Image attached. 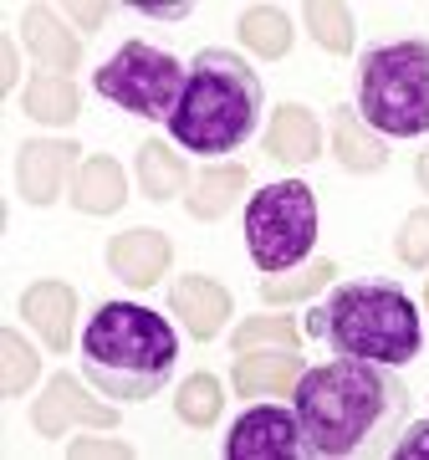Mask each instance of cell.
Here are the masks:
<instances>
[{
	"label": "cell",
	"mask_w": 429,
	"mask_h": 460,
	"mask_svg": "<svg viewBox=\"0 0 429 460\" xmlns=\"http://www.w3.org/2000/svg\"><path fill=\"white\" fill-rule=\"evenodd\" d=\"M184 83H189V66L174 51L149 47V41H123L92 72V87L113 108H123L133 118H149V123H169L174 118V108L184 98Z\"/></svg>",
	"instance_id": "52a82bcc"
},
{
	"label": "cell",
	"mask_w": 429,
	"mask_h": 460,
	"mask_svg": "<svg viewBox=\"0 0 429 460\" xmlns=\"http://www.w3.org/2000/svg\"><path fill=\"white\" fill-rule=\"evenodd\" d=\"M169 256H174L169 251V235L164 230H149V226L123 230V235L108 241V271L123 277L128 287H153L169 271Z\"/></svg>",
	"instance_id": "30bf717a"
},
{
	"label": "cell",
	"mask_w": 429,
	"mask_h": 460,
	"mask_svg": "<svg viewBox=\"0 0 429 460\" xmlns=\"http://www.w3.org/2000/svg\"><path fill=\"white\" fill-rule=\"evenodd\" d=\"M26 113H31L36 123H72V118H77V87H72V77L41 72V77L26 87Z\"/></svg>",
	"instance_id": "603a6c76"
},
{
	"label": "cell",
	"mask_w": 429,
	"mask_h": 460,
	"mask_svg": "<svg viewBox=\"0 0 429 460\" xmlns=\"http://www.w3.org/2000/svg\"><path fill=\"white\" fill-rule=\"evenodd\" d=\"M21 36H26L31 57L47 66L51 77H72V66L83 62V41L66 31L62 21L51 16V11H41V5H31V11H26V21H21Z\"/></svg>",
	"instance_id": "e0dca14e"
},
{
	"label": "cell",
	"mask_w": 429,
	"mask_h": 460,
	"mask_svg": "<svg viewBox=\"0 0 429 460\" xmlns=\"http://www.w3.org/2000/svg\"><path fill=\"white\" fill-rule=\"evenodd\" d=\"M307 31H312V41H322L328 51H353V11L347 5H332V0H312L307 5Z\"/></svg>",
	"instance_id": "d4e9b609"
},
{
	"label": "cell",
	"mask_w": 429,
	"mask_h": 460,
	"mask_svg": "<svg viewBox=\"0 0 429 460\" xmlns=\"http://www.w3.org/2000/svg\"><path fill=\"white\" fill-rule=\"evenodd\" d=\"M169 313H179V323L189 328V338H214V332L225 328V317L235 313L231 307V292L210 277H184L174 281V292H169Z\"/></svg>",
	"instance_id": "7c38bea8"
},
{
	"label": "cell",
	"mask_w": 429,
	"mask_h": 460,
	"mask_svg": "<svg viewBox=\"0 0 429 460\" xmlns=\"http://www.w3.org/2000/svg\"><path fill=\"white\" fill-rule=\"evenodd\" d=\"M220 404H225V394H220V378L214 374H189L184 389L174 394V414L189 429H210L220 420Z\"/></svg>",
	"instance_id": "cb8c5ba5"
},
{
	"label": "cell",
	"mask_w": 429,
	"mask_h": 460,
	"mask_svg": "<svg viewBox=\"0 0 429 460\" xmlns=\"http://www.w3.org/2000/svg\"><path fill=\"white\" fill-rule=\"evenodd\" d=\"M138 184L149 199H174L179 190H189V164L164 144H144L138 148Z\"/></svg>",
	"instance_id": "ffe728a7"
},
{
	"label": "cell",
	"mask_w": 429,
	"mask_h": 460,
	"mask_svg": "<svg viewBox=\"0 0 429 460\" xmlns=\"http://www.w3.org/2000/svg\"><path fill=\"white\" fill-rule=\"evenodd\" d=\"M0 348H5V378H0V389L16 399V394H26V389H31V378H36V368H41V363H36L31 348L21 343L16 328L0 332Z\"/></svg>",
	"instance_id": "4316f807"
},
{
	"label": "cell",
	"mask_w": 429,
	"mask_h": 460,
	"mask_svg": "<svg viewBox=\"0 0 429 460\" xmlns=\"http://www.w3.org/2000/svg\"><path fill=\"white\" fill-rule=\"evenodd\" d=\"M250 184V169L246 164H214L205 169L195 184H189V215L195 220H220V215H231V205L246 195Z\"/></svg>",
	"instance_id": "d6986e66"
},
{
	"label": "cell",
	"mask_w": 429,
	"mask_h": 460,
	"mask_svg": "<svg viewBox=\"0 0 429 460\" xmlns=\"http://www.w3.org/2000/svg\"><path fill=\"white\" fill-rule=\"evenodd\" d=\"M83 374L102 399L113 404H144L164 394L179 368V332L169 328L164 313H149L138 302H102L87 317L83 338Z\"/></svg>",
	"instance_id": "7a4b0ae2"
},
{
	"label": "cell",
	"mask_w": 429,
	"mask_h": 460,
	"mask_svg": "<svg viewBox=\"0 0 429 460\" xmlns=\"http://www.w3.org/2000/svg\"><path fill=\"white\" fill-rule=\"evenodd\" d=\"M317 246V195L302 180H276L246 199V251L261 271H292Z\"/></svg>",
	"instance_id": "8992f818"
},
{
	"label": "cell",
	"mask_w": 429,
	"mask_h": 460,
	"mask_svg": "<svg viewBox=\"0 0 429 460\" xmlns=\"http://www.w3.org/2000/svg\"><path fill=\"white\" fill-rule=\"evenodd\" d=\"M138 16H149V21H184L189 16V5H133Z\"/></svg>",
	"instance_id": "4dcf8cb0"
},
{
	"label": "cell",
	"mask_w": 429,
	"mask_h": 460,
	"mask_svg": "<svg viewBox=\"0 0 429 460\" xmlns=\"http://www.w3.org/2000/svg\"><path fill=\"white\" fill-rule=\"evenodd\" d=\"M225 460H307L297 410L281 404H250L225 435Z\"/></svg>",
	"instance_id": "ba28073f"
},
{
	"label": "cell",
	"mask_w": 429,
	"mask_h": 460,
	"mask_svg": "<svg viewBox=\"0 0 429 460\" xmlns=\"http://www.w3.org/2000/svg\"><path fill=\"white\" fill-rule=\"evenodd\" d=\"M77 456H128V445H108V440H87V445H77Z\"/></svg>",
	"instance_id": "1f68e13d"
},
{
	"label": "cell",
	"mask_w": 429,
	"mask_h": 460,
	"mask_svg": "<svg viewBox=\"0 0 429 460\" xmlns=\"http://www.w3.org/2000/svg\"><path fill=\"white\" fill-rule=\"evenodd\" d=\"M77 164V144H57V138H36L21 148V195L31 205H51L66 190V169Z\"/></svg>",
	"instance_id": "4fadbf2b"
},
{
	"label": "cell",
	"mask_w": 429,
	"mask_h": 460,
	"mask_svg": "<svg viewBox=\"0 0 429 460\" xmlns=\"http://www.w3.org/2000/svg\"><path fill=\"white\" fill-rule=\"evenodd\" d=\"M358 113L383 138L429 133V36L373 41L358 57Z\"/></svg>",
	"instance_id": "5b68a950"
},
{
	"label": "cell",
	"mask_w": 429,
	"mask_h": 460,
	"mask_svg": "<svg viewBox=\"0 0 429 460\" xmlns=\"http://www.w3.org/2000/svg\"><path fill=\"white\" fill-rule=\"evenodd\" d=\"M425 307H429V281H425Z\"/></svg>",
	"instance_id": "836d02e7"
},
{
	"label": "cell",
	"mask_w": 429,
	"mask_h": 460,
	"mask_svg": "<svg viewBox=\"0 0 429 460\" xmlns=\"http://www.w3.org/2000/svg\"><path fill=\"white\" fill-rule=\"evenodd\" d=\"M394 456L398 460H429V420H419V425H409L404 435H398Z\"/></svg>",
	"instance_id": "f1b7e54d"
},
{
	"label": "cell",
	"mask_w": 429,
	"mask_h": 460,
	"mask_svg": "<svg viewBox=\"0 0 429 460\" xmlns=\"http://www.w3.org/2000/svg\"><path fill=\"white\" fill-rule=\"evenodd\" d=\"M235 353H256V348H297V328L286 323V317H250L246 328H235L231 338Z\"/></svg>",
	"instance_id": "484cf974"
},
{
	"label": "cell",
	"mask_w": 429,
	"mask_h": 460,
	"mask_svg": "<svg viewBox=\"0 0 429 460\" xmlns=\"http://www.w3.org/2000/svg\"><path fill=\"white\" fill-rule=\"evenodd\" d=\"M332 148H337V164L353 169V174H373V169L389 164V148H383V133H373L363 123V113L343 102L332 108Z\"/></svg>",
	"instance_id": "2e32d148"
},
{
	"label": "cell",
	"mask_w": 429,
	"mask_h": 460,
	"mask_svg": "<svg viewBox=\"0 0 429 460\" xmlns=\"http://www.w3.org/2000/svg\"><path fill=\"white\" fill-rule=\"evenodd\" d=\"M241 41L256 57H286L292 51V16L281 5H250L241 16Z\"/></svg>",
	"instance_id": "44dd1931"
},
{
	"label": "cell",
	"mask_w": 429,
	"mask_h": 460,
	"mask_svg": "<svg viewBox=\"0 0 429 460\" xmlns=\"http://www.w3.org/2000/svg\"><path fill=\"white\" fill-rule=\"evenodd\" d=\"M266 87L256 77V66L246 57H235L231 47H205L189 62V83L184 98L169 118V138L199 159H220L231 148H246L261 128Z\"/></svg>",
	"instance_id": "277c9868"
},
{
	"label": "cell",
	"mask_w": 429,
	"mask_h": 460,
	"mask_svg": "<svg viewBox=\"0 0 429 460\" xmlns=\"http://www.w3.org/2000/svg\"><path fill=\"white\" fill-rule=\"evenodd\" d=\"M332 271L337 266L328 261V256H317V261H302L292 266V271H276V277L261 281V302H271V307H286V302H307V296L317 292V287H328Z\"/></svg>",
	"instance_id": "7402d4cb"
},
{
	"label": "cell",
	"mask_w": 429,
	"mask_h": 460,
	"mask_svg": "<svg viewBox=\"0 0 429 460\" xmlns=\"http://www.w3.org/2000/svg\"><path fill=\"white\" fill-rule=\"evenodd\" d=\"M128 199V180H123V164L118 159H108V154H98V159H87L83 169H77V180H72V205L87 215H108L118 210Z\"/></svg>",
	"instance_id": "ac0fdd59"
},
{
	"label": "cell",
	"mask_w": 429,
	"mask_h": 460,
	"mask_svg": "<svg viewBox=\"0 0 429 460\" xmlns=\"http://www.w3.org/2000/svg\"><path fill=\"white\" fill-rule=\"evenodd\" d=\"M307 456H394V435H404L414 394L383 363L332 358L302 374L292 389Z\"/></svg>",
	"instance_id": "6da1fadb"
},
{
	"label": "cell",
	"mask_w": 429,
	"mask_h": 460,
	"mask_svg": "<svg viewBox=\"0 0 429 460\" xmlns=\"http://www.w3.org/2000/svg\"><path fill=\"white\" fill-rule=\"evenodd\" d=\"M302 374H307V363L292 348H276V353H241L231 384H235V394L266 399V394H292L302 384Z\"/></svg>",
	"instance_id": "9a60e30c"
},
{
	"label": "cell",
	"mask_w": 429,
	"mask_h": 460,
	"mask_svg": "<svg viewBox=\"0 0 429 460\" xmlns=\"http://www.w3.org/2000/svg\"><path fill=\"white\" fill-rule=\"evenodd\" d=\"M266 154L286 169L312 164L317 154H322V128H317L312 108H302V102L276 108V113H271V128H266Z\"/></svg>",
	"instance_id": "5bb4252c"
},
{
	"label": "cell",
	"mask_w": 429,
	"mask_h": 460,
	"mask_svg": "<svg viewBox=\"0 0 429 460\" xmlns=\"http://www.w3.org/2000/svg\"><path fill=\"white\" fill-rule=\"evenodd\" d=\"M394 251L404 266H429V210L404 215V230L394 235Z\"/></svg>",
	"instance_id": "83f0119b"
},
{
	"label": "cell",
	"mask_w": 429,
	"mask_h": 460,
	"mask_svg": "<svg viewBox=\"0 0 429 460\" xmlns=\"http://www.w3.org/2000/svg\"><path fill=\"white\" fill-rule=\"evenodd\" d=\"M21 313H26V323L41 332V343H47L51 353H66L72 332H77V292H72L66 281H36V287H26Z\"/></svg>",
	"instance_id": "8fae6325"
},
{
	"label": "cell",
	"mask_w": 429,
	"mask_h": 460,
	"mask_svg": "<svg viewBox=\"0 0 429 460\" xmlns=\"http://www.w3.org/2000/svg\"><path fill=\"white\" fill-rule=\"evenodd\" d=\"M414 174H419V184H425V190H429V148H425V154H419V164H414Z\"/></svg>",
	"instance_id": "d6a6232c"
},
{
	"label": "cell",
	"mask_w": 429,
	"mask_h": 460,
	"mask_svg": "<svg viewBox=\"0 0 429 460\" xmlns=\"http://www.w3.org/2000/svg\"><path fill=\"white\" fill-rule=\"evenodd\" d=\"M307 332L322 338L337 358H363L383 368H404L425 348V317L394 277L337 281L328 302L307 313Z\"/></svg>",
	"instance_id": "3957f363"
},
{
	"label": "cell",
	"mask_w": 429,
	"mask_h": 460,
	"mask_svg": "<svg viewBox=\"0 0 429 460\" xmlns=\"http://www.w3.org/2000/svg\"><path fill=\"white\" fill-rule=\"evenodd\" d=\"M66 21H83V31H98L108 21V5H66Z\"/></svg>",
	"instance_id": "f546056e"
},
{
	"label": "cell",
	"mask_w": 429,
	"mask_h": 460,
	"mask_svg": "<svg viewBox=\"0 0 429 460\" xmlns=\"http://www.w3.org/2000/svg\"><path fill=\"white\" fill-rule=\"evenodd\" d=\"M72 425H92V429H113L118 425V410H113V399L108 404H98L92 394H83V384L72 374H57L47 384V394L36 399V429L41 435H66Z\"/></svg>",
	"instance_id": "9c48e42d"
}]
</instances>
